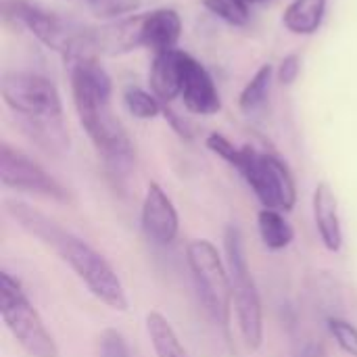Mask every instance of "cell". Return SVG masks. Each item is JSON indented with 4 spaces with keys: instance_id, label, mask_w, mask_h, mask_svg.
Returning <instances> with one entry per match:
<instances>
[{
    "instance_id": "26",
    "label": "cell",
    "mask_w": 357,
    "mask_h": 357,
    "mask_svg": "<svg viewBox=\"0 0 357 357\" xmlns=\"http://www.w3.org/2000/svg\"><path fill=\"white\" fill-rule=\"evenodd\" d=\"M299 71H301V59H299V54H289V56L282 59L276 75H278V82L280 84L291 86L299 77Z\"/></svg>"
},
{
    "instance_id": "17",
    "label": "cell",
    "mask_w": 357,
    "mask_h": 357,
    "mask_svg": "<svg viewBox=\"0 0 357 357\" xmlns=\"http://www.w3.org/2000/svg\"><path fill=\"white\" fill-rule=\"evenodd\" d=\"M146 333L157 357H190L178 333L161 312L153 310L146 314Z\"/></svg>"
},
{
    "instance_id": "2",
    "label": "cell",
    "mask_w": 357,
    "mask_h": 357,
    "mask_svg": "<svg viewBox=\"0 0 357 357\" xmlns=\"http://www.w3.org/2000/svg\"><path fill=\"white\" fill-rule=\"evenodd\" d=\"M71 94L82 128L90 136L107 169L123 178L134 165V146L121 121L113 115V84L96 56L69 63Z\"/></svg>"
},
{
    "instance_id": "21",
    "label": "cell",
    "mask_w": 357,
    "mask_h": 357,
    "mask_svg": "<svg viewBox=\"0 0 357 357\" xmlns=\"http://www.w3.org/2000/svg\"><path fill=\"white\" fill-rule=\"evenodd\" d=\"M203 4L209 13L234 27L249 23V4L243 0H203Z\"/></svg>"
},
{
    "instance_id": "20",
    "label": "cell",
    "mask_w": 357,
    "mask_h": 357,
    "mask_svg": "<svg viewBox=\"0 0 357 357\" xmlns=\"http://www.w3.org/2000/svg\"><path fill=\"white\" fill-rule=\"evenodd\" d=\"M123 105L136 119H153L165 111V102H161L153 92H146L136 86H128L123 92Z\"/></svg>"
},
{
    "instance_id": "7",
    "label": "cell",
    "mask_w": 357,
    "mask_h": 357,
    "mask_svg": "<svg viewBox=\"0 0 357 357\" xmlns=\"http://www.w3.org/2000/svg\"><path fill=\"white\" fill-rule=\"evenodd\" d=\"M236 169L251 186L264 209H278L287 213L293 211L297 203V184L289 165L278 155L243 146Z\"/></svg>"
},
{
    "instance_id": "11",
    "label": "cell",
    "mask_w": 357,
    "mask_h": 357,
    "mask_svg": "<svg viewBox=\"0 0 357 357\" xmlns=\"http://www.w3.org/2000/svg\"><path fill=\"white\" fill-rule=\"evenodd\" d=\"M182 100L195 115H215L222 109L211 73L188 52H182Z\"/></svg>"
},
{
    "instance_id": "8",
    "label": "cell",
    "mask_w": 357,
    "mask_h": 357,
    "mask_svg": "<svg viewBox=\"0 0 357 357\" xmlns=\"http://www.w3.org/2000/svg\"><path fill=\"white\" fill-rule=\"evenodd\" d=\"M0 92L6 107L25 121H61L63 102L52 79L31 71H8L2 75Z\"/></svg>"
},
{
    "instance_id": "14",
    "label": "cell",
    "mask_w": 357,
    "mask_h": 357,
    "mask_svg": "<svg viewBox=\"0 0 357 357\" xmlns=\"http://www.w3.org/2000/svg\"><path fill=\"white\" fill-rule=\"evenodd\" d=\"M182 36V19L174 8H157L144 15L142 21V46L153 54L176 50Z\"/></svg>"
},
{
    "instance_id": "27",
    "label": "cell",
    "mask_w": 357,
    "mask_h": 357,
    "mask_svg": "<svg viewBox=\"0 0 357 357\" xmlns=\"http://www.w3.org/2000/svg\"><path fill=\"white\" fill-rule=\"evenodd\" d=\"M243 2H247V4H255V2H261V0H243Z\"/></svg>"
},
{
    "instance_id": "5",
    "label": "cell",
    "mask_w": 357,
    "mask_h": 357,
    "mask_svg": "<svg viewBox=\"0 0 357 357\" xmlns=\"http://www.w3.org/2000/svg\"><path fill=\"white\" fill-rule=\"evenodd\" d=\"M224 251L228 259V272L232 278L236 322L247 349L257 351L264 343V307L245 255L243 234L236 224H228L224 230Z\"/></svg>"
},
{
    "instance_id": "15",
    "label": "cell",
    "mask_w": 357,
    "mask_h": 357,
    "mask_svg": "<svg viewBox=\"0 0 357 357\" xmlns=\"http://www.w3.org/2000/svg\"><path fill=\"white\" fill-rule=\"evenodd\" d=\"M149 84L161 102H172L182 94V50H167L153 56Z\"/></svg>"
},
{
    "instance_id": "10",
    "label": "cell",
    "mask_w": 357,
    "mask_h": 357,
    "mask_svg": "<svg viewBox=\"0 0 357 357\" xmlns=\"http://www.w3.org/2000/svg\"><path fill=\"white\" fill-rule=\"evenodd\" d=\"M142 230L155 245H172L180 230V215L161 184L151 182L142 201Z\"/></svg>"
},
{
    "instance_id": "16",
    "label": "cell",
    "mask_w": 357,
    "mask_h": 357,
    "mask_svg": "<svg viewBox=\"0 0 357 357\" xmlns=\"http://www.w3.org/2000/svg\"><path fill=\"white\" fill-rule=\"evenodd\" d=\"M326 13V0H293L284 10V25L297 36H312L320 29Z\"/></svg>"
},
{
    "instance_id": "6",
    "label": "cell",
    "mask_w": 357,
    "mask_h": 357,
    "mask_svg": "<svg viewBox=\"0 0 357 357\" xmlns=\"http://www.w3.org/2000/svg\"><path fill=\"white\" fill-rule=\"evenodd\" d=\"M0 318L13 339L29 357L61 356L56 341L25 295L21 282L6 270L0 272Z\"/></svg>"
},
{
    "instance_id": "19",
    "label": "cell",
    "mask_w": 357,
    "mask_h": 357,
    "mask_svg": "<svg viewBox=\"0 0 357 357\" xmlns=\"http://www.w3.org/2000/svg\"><path fill=\"white\" fill-rule=\"evenodd\" d=\"M272 79H274V67L270 63L261 65L255 71V75L247 82V86L243 88V92L238 96V107L243 113L251 115L266 105V100L270 96Z\"/></svg>"
},
{
    "instance_id": "13",
    "label": "cell",
    "mask_w": 357,
    "mask_h": 357,
    "mask_svg": "<svg viewBox=\"0 0 357 357\" xmlns=\"http://www.w3.org/2000/svg\"><path fill=\"white\" fill-rule=\"evenodd\" d=\"M314 220L326 251L339 253L343 247V228L339 218V203L328 182H320L314 190Z\"/></svg>"
},
{
    "instance_id": "1",
    "label": "cell",
    "mask_w": 357,
    "mask_h": 357,
    "mask_svg": "<svg viewBox=\"0 0 357 357\" xmlns=\"http://www.w3.org/2000/svg\"><path fill=\"white\" fill-rule=\"evenodd\" d=\"M4 209L19 228L38 238L50 251H54L100 303L115 312H128L130 301L121 278L107 261V257L98 253L90 243L65 230L52 218L44 215L23 201H4Z\"/></svg>"
},
{
    "instance_id": "18",
    "label": "cell",
    "mask_w": 357,
    "mask_h": 357,
    "mask_svg": "<svg viewBox=\"0 0 357 357\" xmlns=\"http://www.w3.org/2000/svg\"><path fill=\"white\" fill-rule=\"evenodd\" d=\"M257 228L264 245L270 251H282L295 241V230L278 209H261L257 213Z\"/></svg>"
},
{
    "instance_id": "24",
    "label": "cell",
    "mask_w": 357,
    "mask_h": 357,
    "mask_svg": "<svg viewBox=\"0 0 357 357\" xmlns=\"http://www.w3.org/2000/svg\"><path fill=\"white\" fill-rule=\"evenodd\" d=\"M98 356L100 357H132L126 337L115 328H105L98 337Z\"/></svg>"
},
{
    "instance_id": "25",
    "label": "cell",
    "mask_w": 357,
    "mask_h": 357,
    "mask_svg": "<svg viewBox=\"0 0 357 357\" xmlns=\"http://www.w3.org/2000/svg\"><path fill=\"white\" fill-rule=\"evenodd\" d=\"M205 144H207V149H209L211 153H215L218 157H222V159H224L226 163H230L232 167L238 165L243 146H234L226 136H222V134H218V132H211V134L207 136Z\"/></svg>"
},
{
    "instance_id": "22",
    "label": "cell",
    "mask_w": 357,
    "mask_h": 357,
    "mask_svg": "<svg viewBox=\"0 0 357 357\" xmlns=\"http://www.w3.org/2000/svg\"><path fill=\"white\" fill-rule=\"evenodd\" d=\"M88 8L92 10V15H96L98 19H121L130 13H136L142 4V0H86Z\"/></svg>"
},
{
    "instance_id": "12",
    "label": "cell",
    "mask_w": 357,
    "mask_h": 357,
    "mask_svg": "<svg viewBox=\"0 0 357 357\" xmlns=\"http://www.w3.org/2000/svg\"><path fill=\"white\" fill-rule=\"evenodd\" d=\"M142 21L144 15H128L115 19L96 29V52L100 54H126L142 46Z\"/></svg>"
},
{
    "instance_id": "4",
    "label": "cell",
    "mask_w": 357,
    "mask_h": 357,
    "mask_svg": "<svg viewBox=\"0 0 357 357\" xmlns=\"http://www.w3.org/2000/svg\"><path fill=\"white\" fill-rule=\"evenodd\" d=\"M186 261L205 312L224 331L226 339H230L234 293L230 272L222 261L218 247L207 238H195L186 247Z\"/></svg>"
},
{
    "instance_id": "3",
    "label": "cell",
    "mask_w": 357,
    "mask_h": 357,
    "mask_svg": "<svg viewBox=\"0 0 357 357\" xmlns=\"http://www.w3.org/2000/svg\"><path fill=\"white\" fill-rule=\"evenodd\" d=\"M6 13L27 27L46 48L59 52L67 63L96 56V29L92 27L23 0H15L6 6Z\"/></svg>"
},
{
    "instance_id": "23",
    "label": "cell",
    "mask_w": 357,
    "mask_h": 357,
    "mask_svg": "<svg viewBox=\"0 0 357 357\" xmlns=\"http://www.w3.org/2000/svg\"><path fill=\"white\" fill-rule=\"evenodd\" d=\"M328 331L349 357H357V328L343 318H328Z\"/></svg>"
},
{
    "instance_id": "9",
    "label": "cell",
    "mask_w": 357,
    "mask_h": 357,
    "mask_svg": "<svg viewBox=\"0 0 357 357\" xmlns=\"http://www.w3.org/2000/svg\"><path fill=\"white\" fill-rule=\"evenodd\" d=\"M0 182L4 188L42 195L61 203L69 201V190L56 178L8 142L0 144Z\"/></svg>"
}]
</instances>
